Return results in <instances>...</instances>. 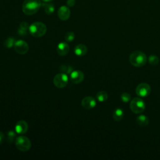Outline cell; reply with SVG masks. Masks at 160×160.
Listing matches in <instances>:
<instances>
[{"mask_svg":"<svg viewBox=\"0 0 160 160\" xmlns=\"http://www.w3.org/2000/svg\"><path fill=\"white\" fill-rule=\"evenodd\" d=\"M47 31L46 26L41 22H34L29 27L30 34L36 38H39L44 36Z\"/></svg>","mask_w":160,"mask_h":160,"instance_id":"3","label":"cell"},{"mask_svg":"<svg viewBox=\"0 0 160 160\" xmlns=\"http://www.w3.org/2000/svg\"><path fill=\"white\" fill-rule=\"evenodd\" d=\"M42 7L45 12L48 14H51L54 11V5L49 2H44V3H42Z\"/></svg>","mask_w":160,"mask_h":160,"instance_id":"17","label":"cell"},{"mask_svg":"<svg viewBox=\"0 0 160 160\" xmlns=\"http://www.w3.org/2000/svg\"><path fill=\"white\" fill-rule=\"evenodd\" d=\"M136 123L138 124V125H139L141 127L146 126L149 124L148 118L144 114H141V115L138 116L136 118Z\"/></svg>","mask_w":160,"mask_h":160,"instance_id":"15","label":"cell"},{"mask_svg":"<svg viewBox=\"0 0 160 160\" xmlns=\"http://www.w3.org/2000/svg\"><path fill=\"white\" fill-rule=\"evenodd\" d=\"M70 74L71 81L73 84H79L81 82L84 78V73L79 70L73 71Z\"/></svg>","mask_w":160,"mask_h":160,"instance_id":"10","label":"cell"},{"mask_svg":"<svg viewBox=\"0 0 160 160\" xmlns=\"http://www.w3.org/2000/svg\"><path fill=\"white\" fill-rule=\"evenodd\" d=\"M16 138V133L14 131L10 130L8 132V141L9 143H11L14 140V138Z\"/></svg>","mask_w":160,"mask_h":160,"instance_id":"25","label":"cell"},{"mask_svg":"<svg viewBox=\"0 0 160 160\" xmlns=\"http://www.w3.org/2000/svg\"><path fill=\"white\" fill-rule=\"evenodd\" d=\"M28 129V124L24 120L19 121L15 126L16 132L19 134H23L26 133Z\"/></svg>","mask_w":160,"mask_h":160,"instance_id":"12","label":"cell"},{"mask_svg":"<svg viewBox=\"0 0 160 160\" xmlns=\"http://www.w3.org/2000/svg\"><path fill=\"white\" fill-rule=\"evenodd\" d=\"M16 146L21 151H28L31 147L29 139L24 136H19L16 139Z\"/></svg>","mask_w":160,"mask_h":160,"instance_id":"5","label":"cell"},{"mask_svg":"<svg viewBox=\"0 0 160 160\" xmlns=\"http://www.w3.org/2000/svg\"><path fill=\"white\" fill-rule=\"evenodd\" d=\"M151 86L146 82L139 84L136 88V93L138 96L146 97L151 93Z\"/></svg>","mask_w":160,"mask_h":160,"instance_id":"7","label":"cell"},{"mask_svg":"<svg viewBox=\"0 0 160 160\" xmlns=\"http://www.w3.org/2000/svg\"><path fill=\"white\" fill-rule=\"evenodd\" d=\"M112 117L114 121H120L124 117V111L121 108H117L113 111Z\"/></svg>","mask_w":160,"mask_h":160,"instance_id":"16","label":"cell"},{"mask_svg":"<svg viewBox=\"0 0 160 160\" xmlns=\"http://www.w3.org/2000/svg\"><path fill=\"white\" fill-rule=\"evenodd\" d=\"M129 60L133 66L138 68L145 65L147 61V57L142 51H135L130 54Z\"/></svg>","mask_w":160,"mask_h":160,"instance_id":"2","label":"cell"},{"mask_svg":"<svg viewBox=\"0 0 160 160\" xmlns=\"http://www.w3.org/2000/svg\"><path fill=\"white\" fill-rule=\"evenodd\" d=\"M4 134L0 131V144H1L2 143V142L4 141Z\"/></svg>","mask_w":160,"mask_h":160,"instance_id":"27","label":"cell"},{"mask_svg":"<svg viewBox=\"0 0 160 160\" xmlns=\"http://www.w3.org/2000/svg\"><path fill=\"white\" fill-rule=\"evenodd\" d=\"M96 105V101L93 97L86 96L81 101V106L86 109L94 108Z\"/></svg>","mask_w":160,"mask_h":160,"instance_id":"9","label":"cell"},{"mask_svg":"<svg viewBox=\"0 0 160 160\" xmlns=\"http://www.w3.org/2000/svg\"><path fill=\"white\" fill-rule=\"evenodd\" d=\"M148 62L149 64H151V65L153 66H156L159 63V59L158 58V57L154 54H151L148 57Z\"/></svg>","mask_w":160,"mask_h":160,"instance_id":"21","label":"cell"},{"mask_svg":"<svg viewBox=\"0 0 160 160\" xmlns=\"http://www.w3.org/2000/svg\"><path fill=\"white\" fill-rule=\"evenodd\" d=\"M75 35L73 32H68L64 36V39L68 42H71L74 39Z\"/></svg>","mask_w":160,"mask_h":160,"instance_id":"23","label":"cell"},{"mask_svg":"<svg viewBox=\"0 0 160 160\" xmlns=\"http://www.w3.org/2000/svg\"><path fill=\"white\" fill-rule=\"evenodd\" d=\"M96 98L100 102H104L108 98V95L104 91H100L96 94Z\"/></svg>","mask_w":160,"mask_h":160,"instance_id":"20","label":"cell"},{"mask_svg":"<svg viewBox=\"0 0 160 160\" xmlns=\"http://www.w3.org/2000/svg\"><path fill=\"white\" fill-rule=\"evenodd\" d=\"M42 1H44V2H51V1H52V0H42Z\"/></svg>","mask_w":160,"mask_h":160,"instance_id":"28","label":"cell"},{"mask_svg":"<svg viewBox=\"0 0 160 160\" xmlns=\"http://www.w3.org/2000/svg\"><path fill=\"white\" fill-rule=\"evenodd\" d=\"M131 99V96L130 94L128 92H123L121 95V99L124 102H128L129 101H130Z\"/></svg>","mask_w":160,"mask_h":160,"instance_id":"24","label":"cell"},{"mask_svg":"<svg viewBox=\"0 0 160 160\" xmlns=\"http://www.w3.org/2000/svg\"><path fill=\"white\" fill-rule=\"evenodd\" d=\"M14 48L16 52L19 54H25L29 50L28 44L21 39L18 40L15 42Z\"/></svg>","mask_w":160,"mask_h":160,"instance_id":"8","label":"cell"},{"mask_svg":"<svg viewBox=\"0 0 160 160\" xmlns=\"http://www.w3.org/2000/svg\"><path fill=\"white\" fill-rule=\"evenodd\" d=\"M129 107L132 112L134 113L140 114L144 111L146 104L142 99L139 98H135L131 100Z\"/></svg>","mask_w":160,"mask_h":160,"instance_id":"4","label":"cell"},{"mask_svg":"<svg viewBox=\"0 0 160 160\" xmlns=\"http://www.w3.org/2000/svg\"><path fill=\"white\" fill-rule=\"evenodd\" d=\"M69 51V47L66 42H60L57 46V52L59 56H66Z\"/></svg>","mask_w":160,"mask_h":160,"instance_id":"13","label":"cell"},{"mask_svg":"<svg viewBox=\"0 0 160 160\" xmlns=\"http://www.w3.org/2000/svg\"><path fill=\"white\" fill-rule=\"evenodd\" d=\"M71 14V11L66 6H61L58 11V16L59 18L62 21H66L69 19Z\"/></svg>","mask_w":160,"mask_h":160,"instance_id":"11","label":"cell"},{"mask_svg":"<svg viewBox=\"0 0 160 160\" xmlns=\"http://www.w3.org/2000/svg\"><path fill=\"white\" fill-rule=\"evenodd\" d=\"M73 68L70 65H66V64H61L59 68V71L64 74H71L73 71Z\"/></svg>","mask_w":160,"mask_h":160,"instance_id":"19","label":"cell"},{"mask_svg":"<svg viewBox=\"0 0 160 160\" xmlns=\"http://www.w3.org/2000/svg\"><path fill=\"white\" fill-rule=\"evenodd\" d=\"M29 29V26H28V23H27L26 22H22L20 25H19V28L18 29V34L20 36H24L27 33V30Z\"/></svg>","mask_w":160,"mask_h":160,"instance_id":"18","label":"cell"},{"mask_svg":"<svg viewBox=\"0 0 160 160\" xmlns=\"http://www.w3.org/2000/svg\"><path fill=\"white\" fill-rule=\"evenodd\" d=\"M68 82V77L66 74L59 73L56 74L53 79L54 85L58 88H63Z\"/></svg>","mask_w":160,"mask_h":160,"instance_id":"6","label":"cell"},{"mask_svg":"<svg viewBox=\"0 0 160 160\" xmlns=\"http://www.w3.org/2000/svg\"><path fill=\"white\" fill-rule=\"evenodd\" d=\"M15 39L14 38L12 37H9L8 38H7L4 42V46L6 48H11V47H12L14 45L15 43Z\"/></svg>","mask_w":160,"mask_h":160,"instance_id":"22","label":"cell"},{"mask_svg":"<svg viewBox=\"0 0 160 160\" xmlns=\"http://www.w3.org/2000/svg\"><path fill=\"white\" fill-rule=\"evenodd\" d=\"M66 3H67V5L68 7H72V6H74V5L76 3V1L75 0H68Z\"/></svg>","mask_w":160,"mask_h":160,"instance_id":"26","label":"cell"},{"mask_svg":"<svg viewBox=\"0 0 160 160\" xmlns=\"http://www.w3.org/2000/svg\"><path fill=\"white\" fill-rule=\"evenodd\" d=\"M88 52V48L86 45L82 44H79L74 48V53L78 56H84Z\"/></svg>","mask_w":160,"mask_h":160,"instance_id":"14","label":"cell"},{"mask_svg":"<svg viewBox=\"0 0 160 160\" xmlns=\"http://www.w3.org/2000/svg\"><path fill=\"white\" fill-rule=\"evenodd\" d=\"M41 5L40 0H24L22 3V9L25 14L32 15L39 11Z\"/></svg>","mask_w":160,"mask_h":160,"instance_id":"1","label":"cell"}]
</instances>
